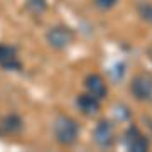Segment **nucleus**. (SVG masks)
Masks as SVG:
<instances>
[{
  "label": "nucleus",
  "mask_w": 152,
  "mask_h": 152,
  "mask_svg": "<svg viewBox=\"0 0 152 152\" xmlns=\"http://www.w3.org/2000/svg\"><path fill=\"white\" fill-rule=\"evenodd\" d=\"M53 132H54L56 142L64 147H69L76 144L78 137H80V125L75 118H71L68 115H58L53 125Z\"/></svg>",
  "instance_id": "nucleus-1"
},
{
  "label": "nucleus",
  "mask_w": 152,
  "mask_h": 152,
  "mask_svg": "<svg viewBox=\"0 0 152 152\" xmlns=\"http://www.w3.org/2000/svg\"><path fill=\"white\" fill-rule=\"evenodd\" d=\"M130 93L137 102H152V75L137 73L130 81Z\"/></svg>",
  "instance_id": "nucleus-2"
},
{
  "label": "nucleus",
  "mask_w": 152,
  "mask_h": 152,
  "mask_svg": "<svg viewBox=\"0 0 152 152\" xmlns=\"http://www.w3.org/2000/svg\"><path fill=\"white\" fill-rule=\"evenodd\" d=\"M46 41H48V44L53 49L61 51V49H66L68 46L73 44V41H75V32L69 27H66V26H54V27H51L48 31Z\"/></svg>",
  "instance_id": "nucleus-3"
},
{
  "label": "nucleus",
  "mask_w": 152,
  "mask_h": 152,
  "mask_svg": "<svg viewBox=\"0 0 152 152\" xmlns=\"http://www.w3.org/2000/svg\"><path fill=\"white\" fill-rule=\"evenodd\" d=\"M124 144L130 152H147L149 151V139L137 125H130L124 134Z\"/></svg>",
  "instance_id": "nucleus-4"
},
{
  "label": "nucleus",
  "mask_w": 152,
  "mask_h": 152,
  "mask_svg": "<svg viewBox=\"0 0 152 152\" xmlns=\"http://www.w3.org/2000/svg\"><path fill=\"white\" fill-rule=\"evenodd\" d=\"M93 140L98 147H103V149L112 147L115 142L113 124H110L108 120H100L95 127V130H93Z\"/></svg>",
  "instance_id": "nucleus-5"
},
{
  "label": "nucleus",
  "mask_w": 152,
  "mask_h": 152,
  "mask_svg": "<svg viewBox=\"0 0 152 152\" xmlns=\"http://www.w3.org/2000/svg\"><path fill=\"white\" fill-rule=\"evenodd\" d=\"M0 68L5 71L22 69V63L17 56V49L10 44H0Z\"/></svg>",
  "instance_id": "nucleus-6"
},
{
  "label": "nucleus",
  "mask_w": 152,
  "mask_h": 152,
  "mask_svg": "<svg viewBox=\"0 0 152 152\" xmlns=\"http://www.w3.org/2000/svg\"><path fill=\"white\" fill-rule=\"evenodd\" d=\"M85 88H86V93L93 95L95 98H98L100 102L107 98L108 95V86H107V83L105 80L102 78L100 75H90L85 80Z\"/></svg>",
  "instance_id": "nucleus-7"
},
{
  "label": "nucleus",
  "mask_w": 152,
  "mask_h": 152,
  "mask_svg": "<svg viewBox=\"0 0 152 152\" xmlns=\"http://www.w3.org/2000/svg\"><path fill=\"white\" fill-rule=\"evenodd\" d=\"M76 105H78L80 112H81L83 115H86V117L96 115L98 112H100V107H102V105H100V100L95 98L93 95H90V93H83V95H80L78 100H76Z\"/></svg>",
  "instance_id": "nucleus-8"
},
{
  "label": "nucleus",
  "mask_w": 152,
  "mask_h": 152,
  "mask_svg": "<svg viewBox=\"0 0 152 152\" xmlns=\"http://www.w3.org/2000/svg\"><path fill=\"white\" fill-rule=\"evenodd\" d=\"M22 127V118L17 113H10L5 118H2V134H19Z\"/></svg>",
  "instance_id": "nucleus-9"
},
{
  "label": "nucleus",
  "mask_w": 152,
  "mask_h": 152,
  "mask_svg": "<svg viewBox=\"0 0 152 152\" xmlns=\"http://www.w3.org/2000/svg\"><path fill=\"white\" fill-rule=\"evenodd\" d=\"M26 7L32 15H42L48 10V2L46 0H26Z\"/></svg>",
  "instance_id": "nucleus-10"
},
{
  "label": "nucleus",
  "mask_w": 152,
  "mask_h": 152,
  "mask_svg": "<svg viewBox=\"0 0 152 152\" xmlns=\"http://www.w3.org/2000/svg\"><path fill=\"white\" fill-rule=\"evenodd\" d=\"M137 12H139L142 20H145L147 24H152V4L151 2H140L137 5Z\"/></svg>",
  "instance_id": "nucleus-11"
},
{
  "label": "nucleus",
  "mask_w": 152,
  "mask_h": 152,
  "mask_svg": "<svg viewBox=\"0 0 152 152\" xmlns=\"http://www.w3.org/2000/svg\"><path fill=\"white\" fill-rule=\"evenodd\" d=\"M118 0H95V5L98 9H102V10H110L112 7H115Z\"/></svg>",
  "instance_id": "nucleus-12"
},
{
  "label": "nucleus",
  "mask_w": 152,
  "mask_h": 152,
  "mask_svg": "<svg viewBox=\"0 0 152 152\" xmlns=\"http://www.w3.org/2000/svg\"><path fill=\"white\" fill-rule=\"evenodd\" d=\"M147 56H149V59H151V63H152V44L147 48Z\"/></svg>",
  "instance_id": "nucleus-13"
},
{
  "label": "nucleus",
  "mask_w": 152,
  "mask_h": 152,
  "mask_svg": "<svg viewBox=\"0 0 152 152\" xmlns=\"http://www.w3.org/2000/svg\"><path fill=\"white\" fill-rule=\"evenodd\" d=\"M0 134H2V118H0Z\"/></svg>",
  "instance_id": "nucleus-14"
}]
</instances>
